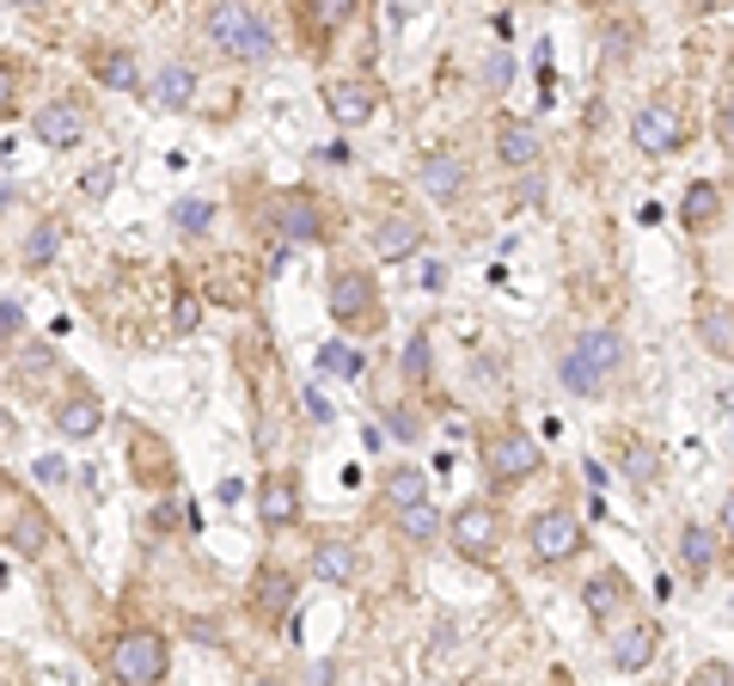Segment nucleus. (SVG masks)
<instances>
[{
  "label": "nucleus",
  "mask_w": 734,
  "mask_h": 686,
  "mask_svg": "<svg viewBox=\"0 0 734 686\" xmlns=\"http://www.w3.org/2000/svg\"><path fill=\"white\" fill-rule=\"evenodd\" d=\"M618 368H625V331H612V325L581 331L564 356H557V381L576 398H600L606 386L618 381Z\"/></svg>",
  "instance_id": "1"
},
{
  "label": "nucleus",
  "mask_w": 734,
  "mask_h": 686,
  "mask_svg": "<svg viewBox=\"0 0 734 686\" xmlns=\"http://www.w3.org/2000/svg\"><path fill=\"white\" fill-rule=\"evenodd\" d=\"M209 38L221 43L227 55H239V62H263L270 55V43H275V31H270V19L258 13V7H209Z\"/></svg>",
  "instance_id": "2"
},
{
  "label": "nucleus",
  "mask_w": 734,
  "mask_h": 686,
  "mask_svg": "<svg viewBox=\"0 0 734 686\" xmlns=\"http://www.w3.org/2000/svg\"><path fill=\"white\" fill-rule=\"evenodd\" d=\"M171 668V644L159 632H123L117 644H111V674H117L123 686H159Z\"/></svg>",
  "instance_id": "3"
},
{
  "label": "nucleus",
  "mask_w": 734,
  "mask_h": 686,
  "mask_svg": "<svg viewBox=\"0 0 734 686\" xmlns=\"http://www.w3.org/2000/svg\"><path fill=\"white\" fill-rule=\"evenodd\" d=\"M630 142H637V154L649 159H668L685 147V117L673 98H642L637 111H630Z\"/></svg>",
  "instance_id": "4"
},
{
  "label": "nucleus",
  "mask_w": 734,
  "mask_h": 686,
  "mask_svg": "<svg viewBox=\"0 0 734 686\" xmlns=\"http://www.w3.org/2000/svg\"><path fill=\"white\" fill-rule=\"evenodd\" d=\"M526 545H533L538 564H564V558H576L581 545V521L569 509H538L533 521H526Z\"/></svg>",
  "instance_id": "5"
},
{
  "label": "nucleus",
  "mask_w": 734,
  "mask_h": 686,
  "mask_svg": "<svg viewBox=\"0 0 734 686\" xmlns=\"http://www.w3.org/2000/svg\"><path fill=\"white\" fill-rule=\"evenodd\" d=\"M331 319L337 325H380V289H374V277L367 270H337L331 277Z\"/></svg>",
  "instance_id": "6"
},
{
  "label": "nucleus",
  "mask_w": 734,
  "mask_h": 686,
  "mask_svg": "<svg viewBox=\"0 0 734 686\" xmlns=\"http://www.w3.org/2000/svg\"><path fill=\"white\" fill-rule=\"evenodd\" d=\"M538 441L533 436H521V429H508V436H496L484 448V472H490V485H521V478H533L538 472Z\"/></svg>",
  "instance_id": "7"
},
{
  "label": "nucleus",
  "mask_w": 734,
  "mask_h": 686,
  "mask_svg": "<svg viewBox=\"0 0 734 686\" xmlns=\"http://www.w3.org/2000/svg\"><path fill=\"white\" fill-rule=\"evenodd\" d=\"M447 533H453V545L465 558H478V564H484V558L496 552V540H502V514L490 509V502H465V509L447 521Z\"/></svg>",
  "instance_id": "8"
},
{
  "label": "nucleus",
  "mask_w": 734,
  "mask_h": 686,
  "mask_svg": "<svg viewBox=\"0 0 734 686\" xmlns=\"http://www.w3.org/2000/svg\"><path fill=\"white\" fill-rule=\"evenodd\" d=\"M722 202H728V190L716 185V178H698V185H685V197H680V227L692 239H704L710 227L722 221Z\"/></svg>",
  "instance_id": "9"
},
{
  "label": "nucleus",
  "mask_w": 734,
  "mask_h": 686,
  "mask_svg": "<svg viewBox=\"0 0 734 686\" xmlns=\"http://www.w3.org/2000/svg\"><path fill=\"white\" fill-rule=\"evenodd\" d=\"M325 105H331V117H337L343 129H361V123L380 111V93H374L367 80H331V86H325Z\"/></svg>",
  "instance_id": "10"
},
{
  "label": "nucleus",
  "mask_w": 734,
  "mask_h": 686,
  "mask_svg": "<svg viewBox=\"0 0 734 686\" xmlns=\"http://www.w3.org/2000/svg\"><path fill=\"white\" fill-rule=\"evenodd\" d=\"M581 601H588V613H594L600 625H612L618 613L630 607V576H625L618 564L594 570V576H588V589H581Z\"/></svg>",
  "instance_id": "11"
},
{
  "label": "nucleus",
  "mask_w": 734,
  "mask_h": 686,
  "mask_svg": "<svg viewBox=\"0 0 734 686\" xmlns=\"http://www.w3.org/2000/svg\"><path fill=\"white\" fill-rule=\"evenodd\" d=\"M31 129H38V142H50V147H74L80 135H86V111H80L74 98H50V105H38Z\"/></svg>",
  "instance_id": "12"
},
{
  "label": "nucleus",
  "mask_w": 734,
  "mask_h": 686,
  "mask_svg": "<svg viewBox=\"0 0 734 686\" xmlns=\"http://www.w3.org/2000/svg\"><path fill=\"white\" fill-rule=\"evenodd\" d=\"M417 178H422V190H429L434 202H459V197H465V159H459L453 147H434V154L422 159Z\"/></svg>",
  "instance_id": "13"
},
{
  "label": "nucleus",
  "mask_w": 734,
  "mask_h": 686,
  "mask_svg": "<svg viewBox=\"0 0 734 686\" xmlns=\"http://www.w3.org/2000/svg\"><path fill=\"white\" fill-rule=\"evenodd\" d=\"M698 337H704V350L716 362H734V306L704 294V301H698Z\"/></svg>",
  "instance_id": "14"
},
{
  "label": "nucleus",
  "mask_w": 734,
  "mask_h": 686,
  "mask_svg": "<svg viewBox=\"0 0 734 686\" xmlns=\"http://www.w3.org/2000/svg\"><path fill=\"white\" fill-rule=\"evenodd\" d=\"M374 251H380L386 264H405L410 251H422V227L410 215H380L374 221Z\"/></svg>",
  "instance_id": "15"
},
{
  "label": "nucleus",
  "mask_w": 734,
  "mask_h": 686,
  "mask_svg": "<svg viewBox=\"0 0 734 686\" xmlns=\"http://www.w3.org/2000/svg\"><path fill=\"white\" fill-rule=\"evenodd\" d=\"M538 154H545V147H538V129H533V123H514V117H508V123L496 129V159H502L508 172H533Z\"/></svg>",
  "instance_id": "16"
},
{
  "label": "nucleus",
  "mask_w": 734,
  "mask_h": 686,
  "mask_svg": "<svg viewBox=\"0 0 734 686\" xmlns=\"http://www.w3.org/2000/svg\"><path fill=\"white\" fill-rule=\"evenodd\" d=\"M656 644H661L656 625H625V632L612 637V668L618 674H642L649 662H656Z\"/></svg>",
  "instance_id": "17"
},
{
  "label": "nucleus",
  "mask_w": 734,
  "mask_h": 686,
  "mask_svg": "<svg viewBox=\"0 0 734 686\" xmlns=\"http://www.w3.org/2000/svg\"><path fill=\"white\" fill-rule=\"evenodd\" d=\"M680 564H685V576L704 582L710 570H716V528H704V521H685V528H680Z\"/></svg>",
  "instance_id": "18"
},
{
  "label": "nucleus",
  "mask_w": 734,
  "mask_h": 686,
  "mask_svg": "<svg viewBox=\"0 0 734 686\" xmlns=\"http://www.w3.org/2000/svg\"><path fill=\"white\" fill-rule=\"evenodd\" d=\"M618 466H625L630 485H656L661 478V448L656 441H642V436H625L618 441Z\"/></svg>",
  "instance_id": "19"
},
{
  "label": "nucleus",
  "mask_w": 734,
  "mask_h": 686,
  "mask_svg": "<svg viewBox=\"0 0 734 686\" xmlns=\"http://www.w3.org/2000/svg\"><path fill=\"white\" fill-rule=\"evenodd\" d=\"M270 215H275V233H289V239H318V202H313V197H282Z\"/></svg>",
  "instance_id": "20"
},
{
  "label": "nucleus",
  "mask_w": 734,
  "mask_h": 686,
  "mask_svg": "<svg viewBox=\"0 0 734 686\" xmlns=\"http://www.w3.org/2000/svg\"><path fill=\"white\" fill-rule=\"evenodd\" d=\"M190 98H197V67H190V62H166V74L154 80V105L184 111Z\"/></svg>",
  "instance_id": "21"
},
{
  "label": "nucleus",
  "mask_w": 734,
  "mask_h": 686,
  "mask_svg": "<svg viewBox=\"0 0 734 686\" xmlns=\"http://www.w3.org/2000/svg\"><path fill=\"white\" fill-rule=\"evenodd\" d=\"M258 509H263V521L270 528H289L294 514H301V497H294V478H263V497H258Z\"/></svg>",
  "instance_id": "22"
},
{
  "label": "nucleus",
  "mask_w": 734,
  "mask_h": 686,
  "mask_svg": "<svg viewBox=\"0 0 734 686\" xmlns=\"http://www.w3.org/2000/svg\"><path fill=\"white\" fill-rule=\"evenodd\" d=\"M386 502H392V514L422 509V502H429V478H422L417 466H392V472H386Z\"/></svg>",
  "instance_id": "23"
},
{
  "label": "nucleus",
  "mask_w": 734,
  "mask_h": 686,
  "mask_svg": "<svg viewBox=\"0 0 734 686\" xmlns=\"http://www.w3.org/2000/svg\"><path fill=\"white\" fill-rule=\"evenodd\" d=\"M313 576L318 582H349L355 576V545L349 540H318L313 545Z\"/></svg>",
  "instance_id": "24"
},
{
  "label": "nucleus",
  "mask_w": 734,
  "mask_h": 686,
  "mask_svg": "<svg viewBox=\"0 0 734 686\" xmlns=\"http://www.w3.org/2000/svg\"><path fill=\"white\" fill-rule=\"evenodd\" d=\"M92 74L105 80V86H117V93H135V86H141V67H135L129 50H98L92 55Z\"/></svg>",
  "instance_id": "25"
},
{
  "label": "nucleus",
  "mask_w": 734,
  "mask_h": 686,
  "mask_svg": "<svg viewBox=\"0 0 734 686\" xmlns=\"http://www.w3.org/2000/svg\"><path fill=\"white\" fill-rule=\"evenodd\" d=\"M289 607H294V576L289 570H263L258 576V613L263 620H282Z\"/></svg>",
  "instance_id": "26"
},
{
  "label": "nucleus",
  "mask_w": 734,
  "mask_h": 686,
  "mask_svg": "<svg viewBox=\"0 0 734 686\" xmlns=\"http://www.w3.org/2000/svg\"><path fill=\"white\" fill-rule=\"evenodd\" d=\"M367 368L361 350H349V343H318V374H337V381H355V374Z\"/></svg>",
  "instance_id": "27"
},
{
  "label": "nucleus",
  "mask_w": 734,
  "mask_h": 686,
  "mask_svg": "<svg viewBox=\"0 0 734 686\" xmlns=\"http://www.w3.org/2000/svg\"><path fill=\"white\" fill-rule=\"evenodd\" d=\"M55 429H62V436H92V429H98V405H92V398H67V405H55Z\"/></svg>",
  "instance_id": "28"
},
{
  "label": "nucleus",
  "mask_w": 734,
  "mask_h": 686,
  "mask_svg": "<svg viewBox=\"0 0 734 686\" xmlns=\"http://www.w3.org/2000/svg\"><path fill=\"white\" fill-rule=\"evenodd\" d=\"M171 221H178V233H202V227L214 221V202L209 197H178L171 202Z\"/></svg>",
  "instance_id": "29"
},
{
  "label": "nucleus",
  "mask_w": 734,
  "mask_h": 686,
  "mask_svg": "<svg viewBox=\"0 0 734 686\" xmlns=\"http://www.w3.org/2000/svg\"><path fill=\"white\" fill-rule=\"evenodd\" d=\"M55 239H62V227H55V221H38V227H31V239H25V264H31V270H43V264L55 258Z\"/></svg>",
  "instance_id": "30"
},
{
  "label": "nucleus",
  "mask_w": 734,
  "mask_h": 686,
  "mask_svg": "<svg viewBox=\"0 0 734 686\" xmlns=\"http://www.w3.org/2000/svg\"><path fill=\"white\" fill-rule=\"evenodd\" d=\"M398 528H405V540H434V533H441V514H434V502H422V509L398 514Z\"/></svg>",
  "instance_id": "31"
},
{
  "label": "nucleus",
  "mask_w": 734,
  "mask_h": 686,
  "mask_svg": "<svg viewBox=\"0 0 734 686\" xmlns=\"http://www.w3.org/2000/svg\"><path fill=\"white\" fill-rule=\"evenodd\" d=\"M111 178H117V166H111V159H105V166H92L86 178H80V197H86V202H105L111 197Z\"/></svg>",
  "instance_id": "32"
},
{
  "label": "nucleus",
  "mask_w": 734,
  "mask_h": 686,
  "mask_svg": "<svg viewBox=\"0 0 734 686\" xmlns=\"http://www.w3.org/2000/svg\"><path fill=\"white\" fill-rule=\"evenodd\" d=\"M405 381H429V337L422 331L405 343Z\"/></svg>",
  "instance_id": "33"
},
{
  "label": "nucleus",
  "mask_w": 734,
  "mask_h": 686,
  "mask_svg": "<svg viewBox=\"0 0 734 686\" xmlns=\"http://www.w3.org/2000/svg\"><path fill=\"white\" fill-rule=\"evenodd\" d=\"M343 19H349V0H318V7H313V25L318 31H337Z\"/></svg>",
  "instance_id": "34"
},
{
  "label": "nucleus",
  "mask_w": 734,
  "mask_h": 686,
  "mask_svg": "<svg viewBox=\"0 0 734 686\" xmlns=\"http://www.w3.org/2000/svg\"><path fill=\"white\" fill-rule=\"evenodd\" d=\"M685 686H734V668L728 662H704V668H692V680Z\"/></svg>",
  "instance_id": "35"
},
{
  "label": "nucleus",
  "mask_w": 734,
  "mask_h": 686,
  "mask_svg": "<svg viewBox=\"0 0 734 686\" xmlns=\"http://www.w3.org/2000/svg\"><path fill=\"white\" fill-rule=\"evenodd\" d=\"M301 410H306L313 423H331V417H337V405H331V398L318 393V386H306V393H301Z\"/></svg>",
  "instance_id": "36"
},
{
  "label": "nucleus",
  "mask_w": 734,
  "mask_h": 686,
  "mask_svg": "<svg viewBox=\"0 0 734 686\" xmlns=\"http://www.w3.org/2000/svg\"><path fill=\"white\" fill-rule=\"evenodd\" d=\"M19 545H25L31 558L43 552V514H25V521H19Z\"/></svg>",
  "instance_id": "37"
},
{
  "label": "nucleus",
  "mask_w": 734,
  "mask_h": 686,
  "mask_svg": "<svg viewBox=\"0 0 734 686\" xmlns=\"http://www.w3.org/2000/svg\"><path fill=\"white\" fill-rule=\"evenodd\" d=\"M716 135H722V142L734 147V86H728V93H722V105H716Z\"/></svg>",
  "instance_id": "38"
},
{
  "label": "nucleus",
  "mask_w": 734,
  "mask_h": 686,
  "mask_svg": "<svg viewBox=\"0 0 734 686\" xmlns=\"http://www.w3.org/2000/svg\"><path fill=\"white\" fill-rule=\"evenodd\" d=\"M514 197H521V202H538V197H545V178H538V172H521V185H514Z\"/></svg>",
  "instance_id": "39"
},
{
  "label": "nucleus",
  "mask_w": 734,
  "mask_h": 686,
  "mask_svg": "<svg viewBox=\"0 0 734 686\" xmlns=\"http://www.w3.org/2000/svg\"><path fill=\"white\" fill-rule=\"evenodd\" d=\"M62 472H67V460H62V454H43V460H38V478H43V485H55Z\"/></svg>",
  "instance_id": "40"
},
{
  "label": "nucleus",
  "mask_w": 734,
  "mask_h": 686,
  "mask_svg": "<svg viewBox=\"0 0 734 686\" xmlns=\"http://www.w3.org/2000/svg\"><path fill=\"white\" fill-rule=\"evenodd\" d=\"M171 325H178V331L197 325V301H190V294H178V313H171Z\"/></svg>",
  "instance_id": "41"
},
{
  "label": "nucleus",
  "mask_w": 734,
  "mask_h": 686,
  "mask_svg": "<svg viewBox=\"0 0 734 686\" xmlns=\"http://www.w3.org/2000/svg\"><path fill=\"white\" fill-rule=\"evenodd\" d=\"M19 362H25V368H50V350H43V343H31V350H19Z\"/></svg>",
  "instance_id": "42"
},
{
  "label": "nucleus",
  "mask_w": 734,
  "mask_h": 686,
  "mask_svg": "<svg viewBox=\"0 0 734 686\" xmlns=\"http://www.w3.org/2000/svg\"><path fill=\"white\" fill-rule=\"evenodd\" d=\"M0 331H7V337L19 331V306H13V301H0Z\"/></svg>",
  "instance_id": "43"
},
{
  "label": "nucleus",
  "mask_w": 734,
  "mask_h": 686,
  "mask_svg": "<svg viewBox=\"0 0 734 686\" xmlns=\"http://www.w3.org/2000/svg\"><path fill=\"white\" fill-rule=\"evenodd\" d=\"M0 111H13V74L0 67Z\"/></svg>",
  "instance_id": "44"
},
{
  "label": "nucleus",
  "mask_w": 734,
  "mask_h": 686,
  "mask_svg": "<svg viewBox=\"0 0 734 686\" xmlns=\"http://www.w3.org/2000/svg\"><path fill=\"white\" fill-rule=\"evenodd\" d=\"M722 533H728V540H734V490H728V497H722Z\"/></svg>",
  "instance_id": "45"
},
{
  "label": "nucleus",
  "mask_w": 734,
  "mask_h": 686,
  "mask_svg": "<svg viewBox=\"0 0 734 686\" xmlns=\"http://www.w3.org/2000/svg\"><path fill=\"white\" fill-rule=\"evenodd\" d=\"M7 202H13V190H7V185H0V209H7Z\"/></svg>",
  "instance_id": "46"
},
{
  "label": "nucleus",
  "mask_w": 734,
  "mask_h": 686,
  "mask_svg": "<svg viewBox=\"0 0 734 686\" xmlns=\"http://www.w3.org/2000/svg\"><path fill=\"white\" fill-rule=\"evenodd\" d=\"M245 686H282V680H245Z\"/></svg>",
  "instance_id": "47"
}]
</instances>
